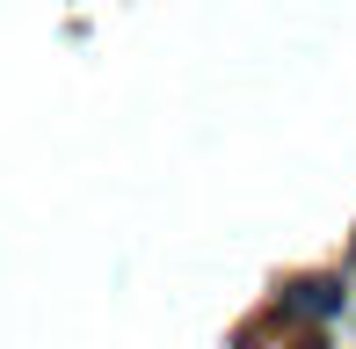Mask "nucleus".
I'll return each mask as SVG.
<instances>
[{"mask_svg":"<svg viewBox=\"0 0 356 349\" xmlns=\"http://www.w3.org/2000/svg\"><path fill=\"white\" fill-rule=\"evenodd\" d=\"M284 313H298V320H327V313H342V284H334V277L298 284V291L284 298Z\"/></svg>","mask_w":356,"mask_h":349,"instance_id":"obj_1","label":"nucleus"}]
</instances>
